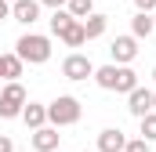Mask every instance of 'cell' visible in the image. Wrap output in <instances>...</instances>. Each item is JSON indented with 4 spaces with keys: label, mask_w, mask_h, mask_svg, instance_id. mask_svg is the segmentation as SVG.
<instances>
[{
    "label": "cell",
    "mask_w": 156,
    "mask_h": 152,
    "mask_svg": "<svg viewBox=\"0 0 156 152\" xmlns=\"http://www.w3.org/2000/svg\"><path fill=\"white\" fill-rule=\"evenodd\" d=\"M94 80H98V87H105V91H134L138 87V73L134 69H127V65H102V69H94Z\"/></svg>",
    "instance_id": "1"
},
{
    "label": "cell",
    "mask_w": 156,
    "mask_h": 152,
    "mask_svg": "<svg viewBox=\"0 0 156 152\" xmlns=\"http://www.w3.org/2000/svg\"><path fill=\"white\" fill-rule=\"evenodd\" d=\"M15 54L22 62H29V65H44L51 58V40L40 36V33H26V36H18V43H15Z\"/></svg>",
    "instance_id": "2"
},
{
    "label": "cell",
    "mask_w": 156,
    "mask_h": 152,
    "mask_svg": "<svg viewBox=\"0 0 156 152\" xmlns=\"http://www.w3.org/2000/svg\"><path fill=\"white\" fill-rule=\"evenodd\" d=\"M47 119H51L55 127H73L80 119V102L73 94H58V98L47 105Z\"/></svg>",
    "instance_id": "3"
},
{
    "label": "cell",
    "mask_w": 156,
    "mask_h": 152,
    "mask_svg": "<svg viewBox=\"0 0 156 152\" xmlns=\"http://www.w3.org/2000/svg\"><path fill=\"white\" fill-rule=\"evenodd\" d=\"M22 105H26V87L18 80H7V87L0 94V116L4 119H15V116H22Z\"/></svg>",
    "instance_id": "4"
},
{
    "label": "cell",
    "mask_w": 156,
    "mask_h": 152,
    "mask_svg": "<svg viewBox=\"0 0 156 152\" xmlns=\"http://www.w3.org/2000/svg\"><path fill=\"white\" fill-rule=\"evenodd\" d=\"M62 76L66 80H87V76H94V65H91V58L87 54H69L66 62H62Z\"/></svg>",
    "instance_id": "5"
},
{
    "label": "cell",
    "mask_w": 156,
    "mask_h": 152,
    "mask_svg": "<svg viewBox=\"0 0 156 152\" xmlns=\"http://www.w3.org/2000/svg\"><path fill=\"white\" fill-rule=\"evenodd\" d=\"M109 54H113L116 65L134 62V54H138V36H116V40H113V47H109Z\"/></svg>",
    "instance_id": "6"
},
{
    "label": "cell",
    "mask_w": 156,
    "mask_h": 152,
    "mask_svg": "<svg viewBox=\"0 0 156 152\" xmlns=\"http://www.w3.org/2000/svg\"><path fill=\"white\" fill-rule=\"evenodd\" d=\"M127 109H131V116H142L153 112V91H145V87H134V91H127Z\"/></svg>",
    "instance_id": "7"
},
{
    "label": "cell",
    "mask_w": 156,
    "mask_h": 152,
    "mask_svg": "<svg viewBox=\"0 0 156 152\" xmlns=\"http://www.w3.org/2000/svg\"><path fill=\"white\" fill-rule=\"evenodd\" d=\"M11 18L22 22V26H33L40 18V0H15L11 4Z\"/></svg>",
    "instance_id": "8"
},
{
    "label": "cell",
    "mask_w": 156,
    "mask_h": 152,
    "mask_svg": "<svg viewBox=\"0 0 156 152\" xmlns=\"http://www.w3.org/2000/svg\"><path fill=\"white\" fill-rule=\"evenodd\" d=\"M123 145H127V134L120 127H109L98 134V152H123Z\"/></svg>",
    "instance_id": "9"
},
{
    "label": "cell",
    "mask_w": 156,
    "mask_h": 152,
    "mask_svg": "<svg viewBox=\"0 0 156 152\" xmlns=\"http://www.w3.org/2000/svg\"><path fill=\"white\" fill-rule=\"evenodd\" d=\"M33 149L37 152H55L58 149V127H37L33 130Z\"/></svg>",
    "instance_id": "10"
},
{
    "label": "cell",
    "mask_w": 156,
    "mask_h": 152,
    "mask_svg": "<svg viewBox=\"0 0 156 152\" xmlns=\"http://www.w3.org/2000/svg\"><path fill=\"white\" fill-rule=\"evenodd\" d=\"M22 123H26V127H33V130L44 127V123H47V105H33V102H29V105H22Z\"/></svg>",
    "instance_id": "11"
},
{
    "label": "cell",
    "mask_w": 156,
    "mask_h": 152,
    "mask_svg": "<svg viewBox=\"0 0 156 152\" xmlns=\"http://www.w3.org/2000/svg\"><path fill=\"white\" fill-rule=\"evenodd\" d=\"M22 65H26V62H22L18 54H0V76H4V80H18V76H22Z\"/></svg>",
    "instance_id": "12"
},
{
    "label": "cell",
    "mask_w": 156,
    "mask_h": 152,
    "mask_svg": "<svg viewBox=\"0 0 156 152\" xmlns=\"http://www.w3.org/2000/svg\"><path fill=\"white\" fill-rule=\"evenodd\" d=\"M105 26H109V18H105V15H94V11H91V15L83 18V33H87V40L102 36V33H105Z\"/></svg>",
    "instance_id": "13"
},
{
    "label": "cell",
    "mask_w": 156,
    "mask_h": 152,
    "mask_svg": "<svg viewBox=\"0 0 156 152\" xmlns=\"http://www.w3.org/2000/svg\"><path fill=\"white\" fill-rule=\"evenodd\" d=\"M62 43H66V47H80V43H87V33H83V22H80V18L62 33Z\"/></svg>",
    "instance_id": "14"
},
{
    "label": "cell",
    "mask_w": 156,
    "mask_h": 152,
    "mask_svg": "<svg viewBox=\"0 0 156 152\" xmlns=\"http://www.w3.org/2000/svg\"><path fill=\"white\" fill-rule=\"evenodd\" d=\"M153 29H156V26H153V15H149V11H138L134 22H131V33H134V36H149Z\"/></svg>",
    "instance_id": "15"
},
{
    "label": "cell",
    "mask_w": 156,
    "mask_h": 152,
    "mask_svg": "<svg viewBox=\"0 0 156 152\" xmlns=\"http://www.w3.org/2000/svg\"><path fill=\"white\" fill-rule=\"evenodd\" d=\"M73 22H76V18H73L69 11H58V7H55V15H51V33H55V36H62Z\"/></svg>",
    "instance_id": "16"
},
{
    "label": "cell",
    "mask_w": 156,
    "mask_h": 152,
    "mask_svg": "<svg viewBox=\"0 0 156 152\" xmlns=\"http://www.w3.org/2000/svg\"><path fill=\"white\" fill-rule=\"evenodd\" d=\"M66 7H69L73 18H87V15L94 11V0H66Z\"/></svg>",
    "instance_id": "17"
},
{
    "label": "cell",
    "mask_w": 156,
    "mask_h": 152,
    "mask_svg": "<svg viewBox=\"0 0 156 152\" xmlns=\"http://www.w3.org/2000/svg\"><path fill=\"white\" fill-rule=\"evenodd\" d=\"M142 138L145 141H156V109L142 116Z\"/></svg>",
    "instance_id": "18"
},
{
    "label": "cell",
    "mask_w": 156,
    "mask_h": 152,
    "mask_svg": "<svg viewBox=\"0 0 156 152\" xmlns=\"http://www.w3.org/2000/svg\"><path fill=\"white\" fill-rule=\"evenodd\" d=\"M123 152H149V141H145V138H134V141L123 145Z\"/></svg>",
    "instance_id": "19"
},
{
    "label": "cell",
    "mask_w": 156,
    "mask_h": 152,
    "mask_svg": "<svg viewBox=\"0 0 156 152\" xmlns=\"http://www.w3.org/2000/svg\"><path fill=\"white\" fill-rule=\"evenodd\" d=\"M11 18V0H0V22Z\"/></svg>",
    "instance_id": "20"
},
{
    "label": "cell",
    "mask_w": 156,
    "mask_h": 152,
    "mask_svg": "<svg viewBox=\"0 0 156 152\" xmlns=\"http://www.w3.org/2000/svg\"><path fill=\"white\" fill-rule=\"evenodd\" d=\"M134 7H138V11H153L156 0H134Z\"/></svg>",
    "instance_id": "21"
},
{
    "label": "cell",
    "mask_w": 156,
    "mask_h": 152,
    "mask_svg": "<svg viewBox=\"0 0 156 152\" xmlns=\"http://www.w3.org/2000/svg\"><path fill=\"white\" fill-rule=\"evenodd\" d=\"M0 152H15V145H11V138H4V134H0Z\"/></svg>",
    "instance_id": "22"
},
{
    "label": "cell",
    "mask_w": 156,
    "mask_h": 152,
    "mask_svg": "<svg viewBox=\"0 0 156 152\" xmlns=\"http://www.w3.org/2000/svg\"><path fill=\"white\" fill-rule=\"evenodd\" d=\"M40 4H47V7H62L66 0H40Z\"/></svg>",
    "instance_id": "23"
},
{
    "label": "cell",
    "mask_w": 156,
    "mask_h": 152,
    "mask_svg": "<svg viewBox=\"0 0 156 152\" xmlns=\"http://www.w3.org/2000/svg\"><path fill=\"white\" fill-rule=\"evenodd\" d=\"M153 26H156V7H153Z\"/></svg>",
    "instance_id": "24"
},
{
    "label": "cell",
    "mask_w": 156,
    "mask_h": 152,
    "mask_svg": "<svg viewBox=\"0 0 156 152\" xmlns=\"http://www.w3.org/2000/svg\"><path fill=\"white\" fill-rule=\"evenodd\" d=\"M153 109H156V94H153Z\"/></svg>",
    "instance_id": "25"
},
{
    "label": "cell",
    "mask_w": 156,
    "mask_h": 152,
    "mask_svg": "<svg viewBox=\"0 0 156 152\" xmlns=\"http://www.w3.org/2000/svg\"><path fill=\"white\" fill-rule=\"evenodd\" d=\"M83 152H94V149H83Z\"/></svg>",
    "instance_id": "26"
},
{
    "label": "cell",
    "mask_w": 156,
    "mask_h": 152,
    "mask_svg": "<svg viewBox=\"0 0 156 152\" xmlns=\"http://www.w3.org/2000/svg\"><path fill=\"white\" fill-rule=\"evenodd\" d=\"M153 76H156V69H153Z\"/></svg>",
    "instance_id": "27"
},
{
    "label": "cell",
    "mask_w": 156,
    "mask_h": 152,
    "mask_svg": "<svg viewBox=\"0 0 156 152\" xmlns=\"http://www.w3.org/2000/svg\"><path fill=\"white\" fill-rule=\"evenodd\" d=\"M11 4H15V0H11Z\"/></svg>",
    "instance_id": "28"
},
{
    "label": "cell",
    "mask_w": 156,
    "mask_h": 152,
    "mask_svg": "<svg viewBox=\"0 0 156 152\" xmlns=\"http://www.w3.org/2000/svg\"><path fill=\"white\" fill-rule=\"evenodd\" d=\"M55 152H58V149H55Z\"/></svg>",
    "instance_id": "29"
}]
</instances>
